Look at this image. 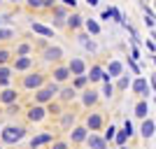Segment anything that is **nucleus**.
I'll list each match as a JSON object with an SVG mask.
<instances>
[{"mask_svg": "<svg viewBox=\"0 0 156 149\" xmlns=\"http://www.w3.org/2000/svg\"><path fill=\"white\" fill-rule=\"evenodd\" d=\"M151 133H154V121H149V119H147V121L142 123V135H144V137H149Z\"/></svg>", "mask_w": 156, "mask_h": 149, "instance_id": "5701e85b", "label": "nucleus"}, {"mask_svg": "<svg viewBox=\"0 0 156 149\" xmlns=\"http://www.w3.org/2000/svg\"><path fill=\"white\" fill-rule=\"evenodd\" d=\"M28 119H30V121H42V119H44V107H30V112H28Z\"/></svg>", "mask_w": 156, "mask_h": 149, "instance_id": "9b49d317", "label": "nucleus"}, {"mask_svg": "<svg viewBox=\"0 0 156 149\" xmlns=\"http://www.w3.org/2000/svg\"><path fill=\"white\" fill-rule=\"evenodd\" d=\"M51 149H68V144H65V142H54Z\"/></svg>", "mask_w": 156, "mask_h": 149, "instance_id": "72a5a7b5", "label": "nucleus"}, {"mask_svg": "<svg viewBox=\"0 0 156 149\" xmlns=\"http://www.w3.org/2000/svg\"><path fill=\"white\" fill-rule=\"evenodd\" d=\"M47 112H51V114H58V112H61V105L51 103V105H49V110H47Z\"/></svg>", "mask_w": 156, "mask_h": 149, "instance_id": "c756f323", "label": "nucleus"}, {"mask_svg": "<svg viewBox=\"0 0 156 149\" xmlns=\"http://www.w3.org/2000/svg\"><path fill=\"white\" fill-rule=\"evenodd\" d=\"M44 7H56V0H44Z\"/></svg>", "mask_w": 156, "mask_h": 149, "instance_id": "c9c22d12", "label": "nucleus"}, {"mask_svg": "<svg viewBox=\"0 0 156 149\" xmlns=\"http://www.w3.org/2000/svg\"><path fill=\"white\" fill-rule=\"evenodd\" d=\"M82 103L86 105V107H89V105H96L98 103V91H84V93H82Z\"/></svg>", "mask_w": 156, "mask_h": 149, "instance_id": "6e6552de", "label": "nucleus"}, {"mask_svg": "<svg viewBox=\"0 0 156 149\" xmlns=\"http://www.w3.org/2000/svg\"><path fill=\"white\" fill-rule=\"evenodd\" d=\"M86 126H89L91 130H98L100 126H103V117H100V114H96V112H93V114H89V119H86Z\"/></svg>", "mask_w": 156, "mask_h": 149, "instance_id": "0eeeda50", "label": "nucleus"}, {"mask_svg": "<svg viewBox=\"0 0 156 149\" xmlns=\"http://www.w3.org/2000/svg\"><path fill=\"white\" fill-rule=\"evenodd\" d=\"M72 123H75V112H68V114H63V119H61V126H63V128H70Z\"/></svg>", "mask_w": 156, "mask_h": 149, "instance_id": "6ab92c4d", "label": "nucleus"}, {"mask_svg": "<svg viewBox=\"0 0 156 149\" xmlns=\"http://www.w3.org/2000/svg\"><path fill=\"white\" fill-rule=\"evenodd\" d=\"M114 130H117V128H114V126H110V130L105 133V140H112V137H114Z\"/></svg>", "mask_w": 156, "mask_h": 149, "instance_id": "473e14b6", "label": "nucleus"}, {"mask_svg": "<svg viewBox=\"0 0 156 149\" xmlns=\"http://www.w3.org/2000/svg\"><path fill=\"white\" fill-rule=\"evenodd\" d=\"M135 114L137 117H147V103H137L135 105Z\"/></svg>", "mask_w": 156, "mask_h": 149, "instance_id": "393cba45", "label": "nucleus"}, {"mask_svg": "<svg viewBox=\"0 0 156 149\" xmlns=\"http://www.w3.org/2000/svg\"><path fill=\"white\" fill-rule=\"evenodd\" d=\"M86 79H89L86 75H79V77L75 79V89H79V86H84V84H86Z\"/></svg>", "mask_w": 156, "mask_h": 149, "instance_id": "cd10ccee", "label": "nucleus"}, {"mask_svg": "<svg viewBox=\"0 0 156 149\" xmlns=\"http://www.w3.org/2000/svg\"><path fill=\"white\" fill-rule=\"evenodd\" d=\"M0 135H2V142L14 144V142H19L21 137L26 135V128H23V126H7V128L2 130Z\"/></svg>", "mask_w": 156, "mask_h": 149, "instance_id": "f257e3e1", "label": "nucleus"}, {"mask_svg": "<svg viewBox=\"0 0 156 149\" xmlns=\"http://www.w3.org/2000/svg\"><path fill=\"white\" fill-rule=\"evenodd\" d=\"M61 56H63V49H61V47H49V49H44L47 61H58Z\"/></svg>", "mask_w": 156, "mask_h": 149, "instance_id": "423d86ee", "label": "nucleus"}, {"mask_svg": "<svg viewBox=\"0 0 156 149\" xmlns=\"http://www.w3.org/2000/svg\"><path fill=\"white\" fill-rule=\"evenodd\" d=\"M65 14H68V9H65V7H54V16H56V19H54V23H56V26H63L65 21H63V16Z\"/></svg>", "mask_w": 156, "mask_h": 149, "instance_id": "ddd939ff", "label": "nucleus"}, {"mask_svg": "<svg viewBox=\"0 0 156 149\" xmlns=\"http://www.w3.org/2000/svg\"><path fill=\"white\" fill-rule=\"evenodd\" d=\"M70 140H72L75 144H77V142H82V140H86V128L77 126V128H75V130L70 133Z\"/></svg>", "mask_w": 156, "mask_h": 149, "instance_id": "f8f14e48", "label": "nucleus"}, {"mask_svg": "<svg viewBox=\"0 0 156 149\" xmlns=\"http://www.w3.org/2000/svg\"><path fill=\"white\" fill-rule=\"evenodd\" d=\"M86 2H89V5H98V0H86Z\"/></svg>", "mask_w": 156, "mask_h": 149, "instance_id": "4c0bfd02", "label": "nucleus"}, {"mask_svg": "<svg viewBox=\"0 0 156 149\" xmlns=\"http://www.w3.org/2000/svg\"><path fill=\"white\" fill-rule=\"evenodd\" d=\"M30 149H37V147H30Z\"/></svg>", "mask_w": 156, "mask_h": 149, "instance_id": "58836bf2", "label": "nucleus"}, {"mask_svg": "<svg viewBox=\"0 0 156 149\" xmlns=\"http://www.w3.org/2000/svg\"><path fill=\"white\" fill-rule=\"evenodd\" d=\"M14 2H16V0H14Z\"/></svg>", "mask_w": 156, "mask_h": 149, "instance_id": "ea45409f", "label": "nucleus"}, {"mask_svg": "<svg viewBox=\"0 0 156 149\" xmlns=\"http://www.w3.org/2000/svg\"><path fill=\"white\" fill-rule=\"evenodd\" d=\"M133 91H135L137 96H144V91H147V82H144V79H137L135 84H133Z\"/></svg>", "mask_w": 156, "mask_h": 149, "instance_id": "aec40b11", "label": "nucleus"}, {"mask_svg": "<svg viewBox=\"0 0 156 149\" xmlns=\"http://www.w3.org/2000/svg\"><path fill=\"white\" fill-rule=\"evenodd\" d=\"M30 7H44V0H28Z\"/></svg>", "mask_w": 156, "mask_h": 149, "instance_id": "7c9ffc66", "label": "nucleus"}, {"mask_svg": "<svg viewBox=\"0 0 156 149\" xmlns=\"http://www.w3.org/2000/svg\"><path fill=\"white\" fill-rule=\"evenodd\" d=\"M68 26L70 28H79L82 26V16H79V14H72L70 19H68Z\"/></svg>", "mask_w": 156, "mask_h": 149, "instance_id": "b1692460", "label": "nucleus"}, {"mask_svg": "<svg viewBox=\"0 0 156 149\" xmlns=\"http://www.w3.org/2000/svg\"><path fill=\"white\" fill-rule=\"evenodd\" d=\"M121 149H124V147H121Z\"/></svg>", "mask_w": 156, "mask_h": 149, "instance_id": "a19ab883", "label": "nucleus"}, {"mask_svg": "<svg viewBox=\"0 0 156 149\" xmlns=\"http://www.w3.org/2000/svg\"><path fill=\"white\" fill-rule=\"evenodd\" d=\"M42 84H44V75H40V72L23 77V89H42Z\"/></svg>", "mask_w": 156, "mask_h": 149, "instance_id": "7ed1b4c3", "label": "nucleus"}, {"mask_svg": "<svg viewBox=\"0 0 156 149\" xmlns=\"http://www.w3.org/2000/svg\"><path fill=\"white\" fill-rule=\"evenodd\" d=\"M86 144H89V147L91 149H107V140H105V137H98V135H89L86 137Z\"/></svg>", "mask_w": 156, "mask_h": 149, "instance_id": "20e7f679", "label": "nucleus"}, {"mask_svg": "<svg viewBox=\"0 0 156 149\" xmlns=\"http://www.w3.org/2000/svg\"><path fill=\"white\" fill-rule=\"evenodd\" d=\"M33 30H35V33H40V35H47V37H51V35H54V30H51V28L42 26V23H33Z\"/></svg>", "mask_w": 156, "mask_h": 149, "instance_id": "a211bd4d", "label": "nucleus"}, {"mask_svg": "<svg viewBox=\"0 0 156 149\" xmlns=\"http://www.w3.org/2000/svg\"><path fill=\"white\" fill-rule=\"evenodd\" d=\"M28 51H30V44H19L16 47V54H19V56H26Z\"/></svg>", "mask_w": 156, "mask_h": 149, "instance_id": "a878e982", "label": "nucleus"}, {"mask_svg": "<svg viewBox=\"0 0 156 149\" xmlns=\"http://www.w3.org/2000/svg\"><path fill=\"white\" fill-rule=\"evenodd\" d=\"M47 142H51V135H49V133H42V135L30 140V147H40V144H47Z\"/></svg>", "mask_w": 156, "mask_h": 149, "instance_id": "2eb2a0df", "label": "nucleus"}, {"mask_svg": "<svg viewBox=\"0 0 156 149\" xmlns=\"http://www.w3.org/2000/svg\"><path fill=\"white\" fill-rule=\"evenodd\" d=\"M63 5H68V7H75V0H61Z\"/></svg>", "mask_w": 156, "mask_h": 149, "instance_id": "e433bc0d", "label": "nucleus"}, {"mask_svg": "<svg viewBox=\"0 0 156 149\" xmlns=\"http://www.w3.org/2000/svg\"><path fill=\"white\" fill-rule=\"evenodd\" d=\"M7 61H9V51H7V49H0V65L7 63Z\"/></svg>", "mask_w": 156, "mask_h": 149, "instance_id": "c85d7f7f", "label": "nucleus"}, {"mask_svg": "<svg viewBox=\"0 0 156 149\" xmlns=\"http://www.w3.org/2000/svg\"><path fill=\"white\" fill-rule=\"evenodd\" d=\"M68 68H70V72H72V75H77V77H79V75H84V70H86V65H84L82 59H72Z\"/></svg>", "mask_w": 156, "mask_h": 149, "instance_id": "39448f33", "label": "nucleus"}, {"mask_svg": "<svg viewBox=\"0 0 156 149\" xmlns=\"http://www.w3.org/2000/svg\"><path fill=\"white\" fill-rule=\"evenodd\" d=\"M121 70H124V65L119 63V61H110V68H107V75H110V77H119Z\"/></svg>", "mask_w": 156, "mask_h": 149, "instance_id": "4468645a", "label": "nucleus"}, {"mask_svg": "<svg viewBox=\"0 0 156 149\" xmlns=\"http://www.w3.org/2000/svg\"><path fill=\"white\" fill-rule=\"evenodd\" d=\"M7 37H12V30H2L0 28V40H7Z\"/></svg>", "mask_w": 156, "mask_h": 149, "instance_id": "2f4dec72", "label": "nucleus"}, {"mask_svg": "<svg viewBox=\"0 0 156 149\" xmlns=\"http://www.w3.org/2000/svg\"><path fill=\"white\" fill-rule=\"evenodd\" d=\"M86 28H89V30H91V33H100V26H98L96 21H91V19L86 21Z\"/></svg>", "mask_w": 156, "mask_h": 149, "instance_id": "bb28decb", "label": "nucleus"}, {"mask_svg": "<svg viewBox=\"0 0 156 149\" xmlns=\"http://www.w3.org/2000/svg\"><path fill=\"white\" fill-rule=\"evenodd\" d=\"M33 61L26 59V56H21V59H16V70H26V68H30Z\"/></svg>", "mask_w": 156, "mask_h": 149, "instance_id": "4be33fe9", "label": "nucleus"}, {"mask_svg": "<svg viewBox=\"0 0 156 149\" xmlns=\"http://www.w3.org/2000/svg\"><path fill=\"white\" fill-rule=\"evenodd\" d=\"M14 100H16V91L5 89L2 93H0V103H5V105H14Z\"/></svg>", "mask_w": 156, "mask_h": 149, "instance_id": "9d476101", "label": "nucleus"}, {"mask_svg": "<svg viewBox=\"0 0 156 149\" xmlns=\"http://www.w3.org/2000/svg\"><path fill=\"white\" fill-rule=\"evenodd\" d=\"M56 93H58V84L54 82V84H49V86H42V89L35 93V100H37V103H49Z\"/></svg>", "mask_w": 156, "mask_h": 149, "instance_id": "f03ea898", "label": "nucleus"}, {"mask_svg": "<svg viewBox=\"0 0 156 149\" xmlns=\"http://www.w3.org/2000/svg\"><path fill=\"white\" fill-rule=\"evenodd\" d=\"M9 77H12V70L5 68V65H0V86H5L9 82Z\"/></svg>", "mask_w": 156, "mask_h": 149, "instance_id": "f3484780", "label": "nucleus"}, {"mask_svg": "<svg viewBox=\"0 0 156 149\" xmlns=\"http://www.w3.org/2000/svg\"><path fill=\"white\" fill-rule=\"evenodd\" d=\"M77 96V89L72 86V89H63L61 91V100H72V98Z\"/></svg>", "mask_w": 156, "mask_h": 149, "instance_id": "412c9836", "label": "nucleus"}, {"mask_svg": "<svg viewBox=\"0 0 156 149\" xmlns=\"http://www.w3.org/2000/svg\"><path fill=\"white\" fill-rule=\"evenodd\" d=\"M68 77H70V68H63V65H61V68L54 70V82H56V84H58V82H65Z\"/></svg>", "mask_w": 156, "mask_h": 149, "instance_id": "1a4fd4ad", "label": "nucleus"}, {"mask_svg": "<svg viewBox=\"0 0 156 149\" xmlns=\"http://www.w3.org/2000/svg\"><path fill=\"white\" fill-rule=\"evenodd\" d=\"M86 77L91 79V82H98V79H103L105 75H103V68H100V65H93L91 68V75H86Z\"/></svg>", "mask_w": 156, "mask_h": 149, "instance_id": "dca6fc26", "label": "nucleus"}, {"mask_svg": "<svg viewBox=\"0 0 156 149\" xmlns=\"http://www.w3.org/2000/svg\"><path fill=\"white\" fill-rule=\"evenodd\" d=\"M126 86H128V79L121 77V79H119V89H126Z\"/></svg>", "mask_w": 156, "mask_h": 149, "instance_id": "f704fd0d", "label": "nucleus"}]
</instances>
